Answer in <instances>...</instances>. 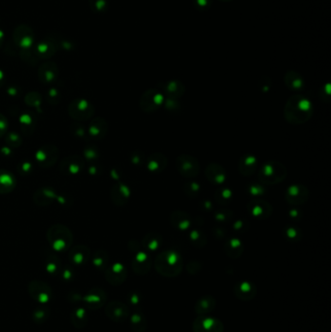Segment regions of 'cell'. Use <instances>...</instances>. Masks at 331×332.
I'll return each instance as SVG.
<instances>
[{
	"instance_id": "obj_1",
	"label": "cell",
	"mask_w": 331,
	"mask_h": 332,
	"mask_svg": "<svg viewBox=\"0 0 331 332\" xmlns=\"http://www.w3.org/2000/svg\"><path fill=\"white\" fill-rule=\"evenodd\" d=\"M313 114L312 103L304 96L295 95L285 107V117L293 124H302L310 120Z\"/></svg>"
},
{
	"instance_id": "obj_2",
	"label": "cell",
	"mask_w": 331,
	"mask_h": 332,
	"mask_svg": "<svg viewBox=\"0 0 331 332\" xmlns=\"http://www.w3.org/2000/svg\"><path fill=\"white\" fill-rule=\"evenodd\" d=\"M154 267L160 275L167 278H173L182 272L183 260L178 253L174 251H165L155 258Z\"/></svg>"
},
{
	"instance_id": "obj_3",
	"label": "cell",
	"mask_w": 331,
	"mask_h": 332,
	"mask_svg": "<svg viewBox=\"0 0 331 332\" xmlns=\"http://www.w3.org/2000/svg\"><path fill=\"white\" fill-rule=\"evenodd\" d=\"M48 240L56 251H64L72 243L71 231L63 225H55L48 231Z\"/></svg>"
},
{
	"instance_id": "obj_4",
	"label": "cell",
	"mask_w": 331,
	"mask_h": 332,
	"mask_svg": "<svg viewBox=\"0 0 331 332\" xmlns=\"http://www.w3.org/2000/svg\"><path fill=\"white\" fill-rule=\"evenodd\" d=\"M287 171L280 162H268L260 169L259 180L264 184H274L280 183L286 177Z\"/></svg>"
},
{
	"instance_id": "obj_5",
	"label": "cell",
	"mask_w": 331,
	"mask_h": 332,
	"mask_svg": "<svg viewBox=\"0 0 331 332\" xmlns=\"http://www.w3.org/2000/svg\"><path fill=\"white\" fill-rule=\"evenodd\" d=\"M193 332H223V324L219 319L199 316L193 321Z\"/></svg>"
},
{
	"instance_id": "obj_6",
	"label": "cell",
	"mask_w": 331,
	"mask_h": 332,
	"mask_svg": "<svg viewBox=\"0 0 331 332\" xmlns=\"http://www.w3.org/2000/svg\"><path fill=\"white\" fill-rule=\"evenodd\" d=\"M176 168L183 176L187 178L195 177L199 172V164L197 160L188 155H183L177 158Z\"/></svg>"
},
{
	"instance_id": "obj_7",
	"label": "cell",
	"mask_w": 331,
	"mask_h": 332,
	"mask_svg": "<svg viewBox=\"0 0 331 332\" xmlns=\"http://www.w3.org/2000/svg\"><path fill=\"white\" fill-rule=\"evenodd\" d=\"M105 313L109 319L117 323H123L129 317L128 307L119 301H112L109 303L106 307Z\"/></svg>"
},
{
	"instance_id": "obj_8",
	"label": "cell",
	"mask_w": 331,
	"mask_h": 332,
	"mask_svg": "<svg viewBox=\"0 0 331 332\" xmlns=\"http://www.w3.org/2000/svg\"><path fill=\"white\" fill-rule=\"evenodd\" d=\"M93 113V106L84 99H76L69 106V114L76 120L89 119Z\"/></svg>"
},
{
	"instance_id": "obj_9",
	"label": "cell",
	"mask_w": 331,
	"mask_h": 332,
	"mask_svg": "<svg viewBox=\"0 0 331 332\" xmlns=\"http://www.w3.org/2000/svg\"><path fill=\"white\" fill-rule=\"evenodd\" d=\"M234 295L242 301H251L257 295V288L253 283L243 281L234 287Z\"/></svg>"
},
{
	"instance_id": "obj_10",
	"label": "cell",
	"mask_w": 331,
	"mask_h": 332,
	"mask_svg": "<svg viewBox=\"0 0 331 332\" xmlns=\"http://www.w3.org/2000/svg\"><path fill=\"white\" fill-rule=\"evenodd\" d=\"M309 196V192L307 190L306 187H304L303 185H292L291 187L288 188V191L286 193V200L290 203V204H295V205H299V204H303Z\"/></svg>"
},
{
	"instance_id": "obj_11",
	"label": "cell",
	"mask_w": 331,
	"mask_h": 332,
	"mask_svg": "<svg viewBox=\"0 0 331 332\" xmlns=\"http://www.w3.org/2000/svg\"><path fill=\"white\" fill-rule=\"evenodd\" d=\"M127 276L126 269L120 263H116L112 265L106 271V279L111 285L118 286L122 284Z\"/></svg>"
},
{
	"instance_id": "obj_12",
	"label": "cell",
	"mask_w": 331,
	"mask_h": 332,
	"mask_svg": "<svg viewBox=\"0 0 331 332\" xmlns=\"http://www.w3.org/2000/svg\"><path fill=\"white\" fill-rule=\"evenodd\" d=\"M216 304V298L213 295H204L196 302L195 312L199 316H205L215 310Z\"/></svg>"
},
{
	"instance_id": "obj_13",
	"label": "cell",
	"mask_w": 331,
	"mask_h": 332,
	"mask_svg": "<svg viewBox=\"0 0 331 332\" xmlns=\"http://www.w3.org/2000/svg\"><path fill=\"white\" fill-rule=\"evenodd\" d=\"M161 99L162 97L160 93L156 92L155 91H149L142 97L140 105L143 110L151 112L155 110L161 104Z\"/></svg>"
},
{
	"instance_id": "obj_14",
	"label": "cell",
	"mask_w": 331,
	"mask_h": 332,
	"mask_svg": "<svg viewBox=\"0 0 331 332\" xmlns=\"http://www.w3.org/2000/svg\"><path fill=\"white\" fill-rule=\"evenodd\" d=\"M151 261L146 254L139 253L132 261V268L135 273L139 275H145L150 271Z\"/></svg>"
},
{
	"instance_id": "obj_15",
	"label": "cell",
	"mask_w": 331,
	"mask_h": 332,
	"mask_svg": "<svg viewBox=\"0 0 331 332\" xmlns=\"http://www.w3.org/2000/svg\"><path fill=\"white\" fill-rule=\"evenodd\" d=\"M250 212L253 216L265 219L269 217L272 213V208L270 204L262 201V200H255L250 204Z\"/></svg>"
},
{
	"instance_id": "obj_16",
	"label": "cell",
	"mask_w": 331,
	"mask_h": 332,
	"mask_svg": "<svg viewBox=\"0 0 331 332\" xmlns=\"http://www.w3.org/2000/svg\"><path fill=\"white\" fill-rule=\"evenodd\" d=\"M30 289H32V292H30V294L39 302L46 303L49 301L50 296H51V292L47 285L41 282H33L30 285Z\"/></svg>"
},
{
	"instance_id": "obj_17",
	"label": "cell",
	"mask_w": 331,
	"mask_h": 332,
	"mask_svg": "<svg viewBox=\"0 0 331 332\" xmlns=\"http://www.w3.org/2000/svg\"><path fill=\"white\" fill-rule=\"evenodd\" d=\"M106 299V295L103 291L95 289L92 290L89 295L85 297L86 304L91 309H97L101 307Z\"/></svg>"
},
{
	"instance_id": "obj_18",
	"label": "cell",
	"mask_w": 331,
	"mask_h": 332,
	"mask_svg": "<svg viewBox=\"0 0 331 332\" xmlns=\"http://www.w3.org/2000/svg\"><path fill=\"white\" fill-rule=\"evenodd\" d=\"M206 177L212 183L221 184L225 178V171L220 165L212 164L208 167V169H206Z\"/></svg>"
},
{
	"instance_id": "obj_19",
	"label": "cell",
	"mask_w": 331,
	"mask_h": 332,
	"mask_svg": "<svg viewBox=\"0 0 331 332\" xmlns=\"http://www.w3.org/2000/svg\"><path fill=\"white\" fill-rule=\"evenodd\" d=\"M243 245L237 239H232L228 241L224 246L225 254L231 258H239L243 253Z\"/></svg>"
},
{
	"instance_id": "obj_20",
	"label": "cell",
	"mask_w": 331,
	"mask_h": 332,
	"mask_svg": "<svg viewBox=\"0 0 331 332\" xmlns=\"http://www.w3.org/2000/svg\"><path fill=\"white\" fill-rule=\"evenodd\" d=\"M257 168V160L253 156H246L240 160L239 171L243 175H251Z\"/></svg>"
},
{
	"instance_id": "obj_21",
	"label": "cell",
	"mask_w": 331,
	"mask_h": 332,
	"mask_svg": "<svg viewBox=\"0 0 331 332\" xmlns=\"http://www.w3.org/2000/svg\"><path fill=\"white\" fill-rule=\"evenodd\" d=\"M130 327L134 332H144L146 331L147 323L145 318L139 314L135 313L130 318Z\"/></svg>"
},
{
	"instance_id": "obj_22",
	"label": "cell",
	"mask_w": 331,
	"mask_h": 332,
	"mask_svg": "<svg viewBox=\"0 0 331 332\" xmlns=\"http://www.w3.org/2000/svg\"><path fill=\"white\" fill-rule=\"evenodd\" d=\"M15 182L10 173L0 171V193L9 192L13 189Z\"/></svg>"
},
{
	"instance_id": "obj_23",
	"label": "cell",
	"mask_w": 331,
	"mask_h": 332,
	"mask_svg": "<svg viewBox=\"0 0 331 332\" xmlns=\"http://www.w3.org/2000/svg\"><path fill=\"white\" fill-rule=\"evenodd\" d=\"M82 249H83V247H76L70 253V258L76 264H81L86 260V258H88L89 253L87 251V249H85V248H84V250H82Z\"/></svg>"
},
{
	"instance_id": "obj_24",
	"label": "cell",
	"mask_w": 331,
	"mask_h": 332,
	"mask_svg": "<svg viewBox=\"0 0 331 332\" xmlns=\"http://www.w3.org/2000/svg\"><path fill=\"white\" fill-rule=\"evenodd\" d=\"M157 236L158 235H148L146 239H144V246H146L147 249L151 251L158 249V247L160 246V238Z\"/></svg>"
},
{
	"instance_id": "obj_25",
	"label": "cell",
	"mask_w": 331,
	"mask_h": 332,
	"mask_svg": "<svg viewBox=\"0 0 331 332\" xmlns=\"http://www.w3.org/2000/svg\"><path fill=\"white\" fill-rule=\"evenodd\" d=\"M93 263L98 268H104L105 265L107 264V257L103 253H100V255L97 254L93 259Z\"/></svg>"
},
{
	"instance_id": "obj_26",
	"label": "cell",
	"mask_w": 331,
	"mask_h": 332,
	"mask_svg": "<svg viewBox=\"0 0 331 332\" xmlns=\"http://www.w3.org/2000/svg\"><path fill=\"white\" fill-rule=\"evenodd\" d=\"M6 128H7V121L2 115H0V136L4 134V132L6 131Z\"/></svg>"
}]
</instances>
